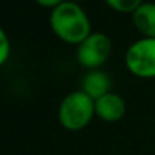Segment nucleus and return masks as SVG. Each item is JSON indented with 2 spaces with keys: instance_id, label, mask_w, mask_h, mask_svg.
<instances>
[{
  "instance_id": "f257e3e1",
  "label": "nucleus",
  "mask_w": 155,
  "mask_h": 155,
  "mask_svg": "<svg viewBox=\"0 0 155 155\" xmlns=\"http://www.w3.org/2000/svg\"><path fill=\"white\" fill-rule=\"evenodd\" d=\"M50 26L59 39L74 45L81 44L92 33L91 20L86 11L72 0H65L53 9Z\"/></svg>"
},
{
  "instance_id": "f03ea898",
  "label": "nucleus",
  "mask_w": 155,
  "mask_h": 155,
  "mask_svg": "<svg viewBox=\"0 0 155 155\" xmlns=\"http://www.w3.org/2000/svg\"><path fill=\"white\" fill-rule=\"evenodd\" d=\"M95 116V100L81 89L69 92L59 104V124L68 131H80Z\"/></svg>"
},
{
  "instance_id": "7ed1b4c3",
  "label": "nucleus",
  "mask_w": 155,
  "mask_h": 155,
  "mask_svg": "<svg viewBox=\"0 0 155 155\" xmlns=\"http://www.w3.org/2000/svg\"><path fill=\"white\" fill-rule=\"evenodd\" d=\"M128 71L139 78H155V38H142L125 53Z\"/></svg>"
},
{
  "instance_id": "20e7f679",
  "label": "nucleus",
  "mask_w": 155,
  "mask_h": 155,
  "mask_svg": "<svg viewBox=\"0 0 155 155\" xmlns=\"http://www.w3.org/2000/svg\"><path fill=\"white\" fill-rule=\"evenodd\" d=\"M111 39L101 32H92L81 44L77 45V60L78 63L91 69H101L104 63L108 60L111 54Z\"/></svg>"
},
{
  "instance_id": "39448f33",
  "label": "nucleus",
  "mask_w": 155,
  "mask_h": 155,
  "mask_svg": "<svg viewBox=\"0 0 155 155\" xmlns=\"http://www.w3.org/2000/svg\"><path fill=\"white\" fill-rule=\"evenodd\" d=\"M125 111H127L125 100L114 92H108L95 101V114L105 122H116L122 119Z\"/></svg>"
},
{
  "instance_id": "423d86ee",
  "label": "nucleus",
  "mask_w": 155,
  "mask_h": 155,
  "mask_svg": "<svg viewBox=\"0 0 155 155\" xmlns=\"http://www.w3.org/2000/svg\"><path fill=\"white\" fill-rule=\"evenodd\" d=\"M110 77L103 69H91L81 78V91L95 101L110 92Z\"/></svg>"
},
{
  "instance_id": "0eeeda50",
  "label": "nucleus",
  "mask_w": 155,
  "mask_h": 155,
  "mask_svg": "<svg viewBox=\"0 0 155 155\" xmlns=\"http://www.w3.org/2000/svg\"><path fill=\"white\" fill-rule=\"evenodd\" d=\"M133 23L136 29L145 38H155V3L143 2L133 14Z\"/></svg>"
},
{
  "instance_id": "6e6552de",
  "label": "nucleus",
  "mask_w": 155,
  "mask_h": 155,
  "mask_svg": "<svg viewBox=\"0 0 155 155\" xmlns=\"http://www.w3.org/2000/svg\"><path fill=\"white\" fill-rule=\"evenodd\" d=\"M104 2L113 11L124 14H133L143 3V0H104Z\"/></svg>"
},
{
  "instance_id": "1a4fd4ad",
  "label": "nucleus",
  "mask_w": 155,
  "mask_h": 155,
  "mask_svg": "<svg viewBox=\"0 0 155 155\" xmlns=\"http://www.w3.org/2000/svg\"><path fill=\"white\" fill-rule=\"evenodd\" d=\"M11 53V42L9 38L6 35V32L3 30V27H0V66L8 60Z\"/></svg>"
},
{
  "instance_id": "9d476101",
  "label": "nucleus",
  "mask_w": 155,
  "mask_h": 155,
  "mask_svg": "<svg viewBox=\"0 0 155 155\" xmlns=\"http://www.w3.org/2000/svg\"><path fill=\"white\" fill-rule=\"evenodd\" d=\"M39 6H44V8H50V9H54V8H57L60 3H63L65 0H35Z\"/></svg>"
}]
</instances>
